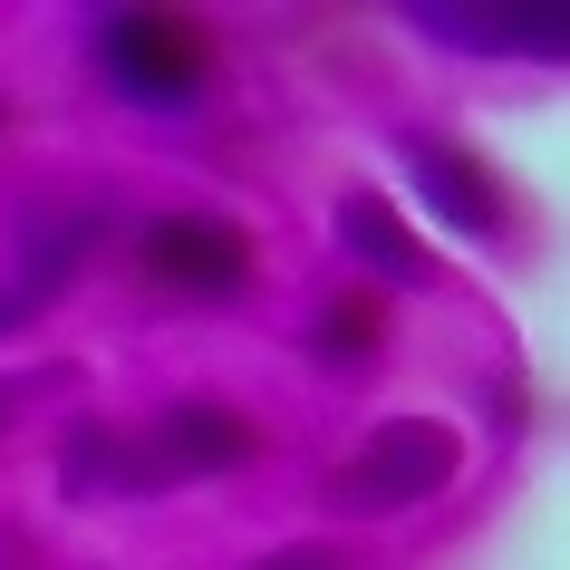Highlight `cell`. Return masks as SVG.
Returning <instances> with one entry per match:
<instances>
[{
  "mask_svg": "<svg viewBox=\"0 0 570 570\" xmlns=\"http://www.w3.org/2000/svg\"><path fill=\"white\" fill-rule=\"evenodd\" d=\"M252 570H348V551H330V541H301V551H271V561Z\"/></svg>",
  "mask_w": 570,
  "mask_h": 570,
  "instance_id": "9c48e42d",
  "label": "cell"
},
{
  "mask_svg": "<svg viewBox=\"0 0 570 570\" xmlns=\"http://www.w3.org/2000/svg\"><path fill=\"white\" fill-rule=\"evenodd\" d=\"M445 474H454V445H445V435H425V425H396V435H377V454H367L358 474H348V493H367L358 512H396L406 493H435Z\"/></svg>",
  "mask_w": 570,
  "mask_h": 570,
  "instance_id": "5b68a950",
  "label": "cell"
},
{
  "mask_svg": "<svg viewBox=\"0 0 570 570\" xmlns=\"http://www.w3.org/2000/svg\"><path fill=\"white\" fill-rule=\"evenodd\" d=\"M416 30H445V49H532L561 59V10H416Z\"/></svg>",
  "mask_w": 570,
  "mask_h": 570,
  "instance_id": "8992f818",
  "label": "cell"
},
{
  "mask_svg": "<svg viewBox=\"0 0 570 570\" xmlns=\"http://www.w3.org/2000/svg\"><path fill=\"white\" fill-rule=\"evenodd\" d=\"M252 454H262V435H252V416H242V406H213V396H184V406H165V416L146 425V454L126 464V483L233 474V464H252Z\"/></svg>",
  "mask_w": 570,
  "mask_h": 570,
  "instance_id": "3957f363",
  "label": "cell"
},
{
  "mask_svg": "<svg viewBox=\"0 0 570 570\" xmlns=\"http://www.w3.org/2000/svg\"><path fill=\"white\" fill-rule=\"evenodd\" d=\"M88 68L126 107H146V117H194L213 97L223 49H213V30L194 10H97L88 20Z\"/></svg>",
  "mask_w": 570,
  "mask_h": 570,
  "instance_id": "6da1fadb",
  "label": "cell"
},
{
  "mask_svg": "<svg viewBox=\"0 0 570 570\" xmlns=\"http://www.w3.org/2000/svg\"><path fill=\"white\" fill-rule=\"evenodd\" d=\"M330 338V367H367L377 358V301H330L309 320V348Z\"/></svg>",
  "mask_w": 570,
  "mask_h": 570,
  "instance_id": "ba28073f",
  "label": "cell"
},
{
  "mask_svg": "<svg viewBox=\"0 0 570 570\" xmlns=\"http://www.w3.org/2000/svg\"><path fill=\"white\" fill-rule=\"evenodd\" d=\"M136 271L175 301H242L262 281V242L233 213H165V223L136 233Z\"/></svg>",
  "mask_w": 570,
  "mask_h": 570,
  "instance_id": "7a4b0ae2",
  "label": "cell"
},
{
  "mask_svg": "<svg viewBox=\"0 0 570 570\" xmlns=\"http://www.w3.org/2000/svg\"><path fill=\"white\" fill-rule=\"evenodd\" d=\"M406 165H416L425 204L445 213L454 233H483V242H503L512 204H503V175H493V165H474V155H464V146H445V136H416V146H406Z\"/></svg>",
  "mask_w": 570,
  "mask_h": 570,
  "instance_id": "277c9868",
  "label": "cell"
},
{
  "mask_svg": "<svg viewBox=\"0 0 570 570\" xmlns=\"http://www.w3.org/2000/svg\"><path fill=\"white\" fill-rule=\"evenodd\" d=\"M348 242H358L367 262H377V281H406V291H416V281H435V262H425V252H416L406 233H396V223H387L377 204H367V194L348 204Z\"/></svg>",
  "mask_w": 570,
  "mask_h": 570,
  "instance_id": "52a82bcc",
  "label": "cell"
}]
</instances>
